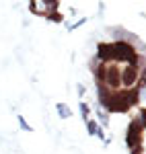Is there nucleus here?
Returning a JSON list of instances; mask_svg holds the SVG:
<instances>
[{"label":"nucleus","mask_w":146,"mask_h":154,"mask_svg":"<svg viewBox=\"0 0 146 154\" xmlns=\"http://www.w3.org/2000/svg\"><path fill=\"white\" fill-rule=\"evenodd\" d=\"M85 23H86V17H82V19H78L76 23H72V25H70V27H68V31H74V29H78L80 25H85Z\"/></svg>","instance_id":"ddd939ff"},{"label":"nucleus","mask_w":146,"mask_h":154,"mask_svg":"<svg viewBox=\"0 0 146 154\" xmlns=\"http://www.w3.org/2000/svg\"><path fill=\"white\" fill-rule=\"evenodd\" d=\"M17 119H19V123H21V128H23L25 131H33V128H31V125L27 123V119H25L23 115H21V113H19V117H17Z\"/></svg>","instance_id":"9b49d317"},{"label":"nucleus","mask_w":146,"mask_h":154,"mask_svg":"<svg viewBox=\"0 0 146 154\" xmlns=\"http://www.w3.org/2000/svg\"><path fill=\"white\" fill-rule=\"evenodd\" d=\"M105 88H109L111 93L122 91V68L117 64H107V72H105Z\"/></svg>","instance_id":"7ed1b4c3"},{"label":"nucleus","mask_w":146,"mask_h":154,"mask_svg":"<svg viewBox=\"0 0 146 154\" xmlns=\"http://www.w3.org/2000/svg\"><path fill=\"white\" fill-rule=\"evenodd\" d=\"M85 123H86V131H89V136H97V131H99V123H97V121H95V119H86Z\"/></svg>","instance_id":"6e6552de"},{"label":"nucleus","mask_w":146,"mask_h":154,"mask_svg":"<svg viewBox=\"0 0 146 154\" xmlns=\"http://www.w3.org/2000/svg\"><path fill=\"white\" fill-rule=\"evenodd\" d=\"M45 19H48V21H54V23H60L62 14L60 12H49V14H45Z\"/></svg>","instance_id":"f8f14e48"},{"label":"nucleus","mask_w":146,"mask_h":154,"mask_svg":"<svg viewBox=\"0 0 146 154\" xmlns=\"http://www.w3.org/2000/svg\"><path fill=\"white\" fill-rule=\"evenodd\" d=\"M99 121H101L103 125H107V123H109V113H103V111H101V113H99Z\"/></svg>","instance_id":"4468645a"},{"label":"nucleus","mask_w":146,"mask_h":154,"mask_svg":"<svg viewBox=\"0 0 146 154\" xmlns=\"http://www.w3.org/2000/svg\"><path fill=\"white\" fill-rule=\"evenodd\" d=\"M97 62L101 64H111L113 62V54H111V43H97V56H95Z\"/></svg>","instance_id":"39448f33"},{"label":"nucleus","mask_w":146,"mask_h":154,"mask_svg":"<svg viewBox=\"0 0 146 154\" xmlns=\"http://www.w3.org/2000/svg\"><path fill=\"white\" fill-rule=\"evenodd\" d=\"M91 70H93V76H95V82H97V86L105 82L107 64H101V62H97V60H93V64H91Z\"/></svg>","instance_id":"423d86ee"},{"label":"nucleus","mask_w":146,"mask_h":154,"mask_svg":"<svg viewBox=\"0 0 146 154\" xmlns=\"http://www.w3.org/2000/svg\"><path fill=\"white\" fill-rule=\"evenodd\" d=\"M140 86H146V66L140 70V74H138V88Z\"/></svg>","instance_id":"9d476101"},{"label":"nucleus","mask_w":146,"mask_h":154,"mask_svg":"<svg viewBox=\"0 0 146 154\" xmlns=\"http://www.w3.org/2000/svg\"><path fill=\"white\" fill-rule=\"evenodd\" d=\"M142 136H144V128L140 125V121H138V119L130 121L128 131H126V144H128L130 152H132V150H140V148H144V146H142Z\"/></svg>","instance_id":"f03ea898"},{"label":"nucleus","mask_w":146,"mask_h":154,"mask_svg":"<svg viewBox=\"0 0 146 154\" xmlns=\"http://www.w3.org/2000/svg\"><path fill=\"white\" fill-rule=\"evenodd\" d=\"M138 121H140V125H142V128L146 130V109L142 111V113H140V119H138Z\"/></svg>","instance_id":"2eb2a0df"},{"label":"nucleus","mask_w":146,"mask_h":154,"mask_svg":"<svg viewBox=\"0 0 146 154\" xmlns=\"http://www.w3.org/2000/svg\"><path fill=\"white\" fill-rule=\"evenodd\" d=\"M76 91H78V97L85 95V86H82V84H78V86H76Z\"/></svg>","instance_id":"dca6fc26"},{"label":"nucleus","mask_w":146,"mask_h":154,"mask_svg":"<svg viewBox=\"0 0 146 154\" xmlns=\"http://www.w3.org/2000/svg\"><path fill=\"white\" fill-rule=\"evenodd\" d=\"M56 111H58V115H60L62 119H68L72 115V109H70V105H66V103H58V105H56Z\"/></svg>","instance_id":"0eeeda50"},{"label":"nucleus","mask_w":146,"mask_h":154,"mask_svg":"<svg viewBox=\"0 0 146 154\" xmlns=\"http://www.w3.org/2000/svg\"><path fill=\"white\" fill-rule=\"evenodd\" d=\"M111 54H113V62H126L128 66H134V68H140V56L136 48L132 45V41L128 39H117L111 43Z\"/></svg>","instance_id":"f257e3e1"},{"label":"nucleus","mask_w":146,"mask_h":154,"mask_svg":"<svg viewBox=\"0 0 146 154\" xmlns=\"http://www.w3.org/2000/svg\"><path fill=\"white\" fill-rule=\"evenodd\" d=\"M80 113H82V119H91V109H89V105H86L85 101H80Z\"/></svg>","instance_id":"1a4fd4ad"},{"label":"nucleus","mask_w":146,"mask_h":154,"mask_svg":"<svg viewBox=\"0 0 146 154\" xmlns=\"http://www.w3.org/2000/svg\"><path fill=\"white\" fill-rule=\"evenodd\" d=\"M138 74H140V68L123 66V68H122V88H123V91L138 88Z\"/></svg>","instance_id":"20e7f679"}]
</instances>
